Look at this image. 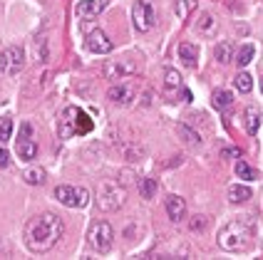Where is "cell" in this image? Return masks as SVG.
Here are the masks:
<instances>
[{"mask_svg":"<svg viewBox=\"0 0 263 260\" xmlns=\"http://www.w3.org/2000/svg\"><path fill=\"white\" fill-rule=\"evenodd\" d=\"M62 231L65 226L55 213H40V216L30 218L28 228H25V246L28 250L43 255L50 248H55V243L62 238Z\"/></svg>","mask_w":263,"mask_h":260,"instance_id":"1","label":"cell"},{"mask_svg":"<svg viewBox=\"0 0 263 260\" xmlns=\"http://www.w3.org/2000/svg\"><path fill=\"white\" fill-rule=\"evenodd\" d=\"M251 238H253V221L249 216H241L219 231V248L229 253H241L251 246Z\"/></svg>","mask_w":263,"mask_h":260,"instance_id":"2","label":"cell"},{"mask_svg":"<svg viewBox=\"0 0 263 260\" xmlns=\"http://www.w3.org/2000/svg\"><path fill=\"white\" fill-rule=\"evenodd\" d=\"M92 119H89L80 107H65L62 114H60V136L62 139H70V136H82L92 131Z\"/></svg>","mask_w":263,"mask_h":260,"instance_id":"3","label":"cell"},{"mask_svg":"<svg viewBox=\"0 0 263 260\" xmlns=\"http://www.w3.org/2000/svg\"><path fill=\"white\" fill-rule=\"evenodd\" d=\"M127 201V191L124 186H119L117 181H102L100 188H97V206L112 213V211H119Z\"/></svg>","mask_w":263,"mask_h":260,"instance_id":"4","label":"cell"},{"mask_svg":"<svg viewBox=\"0 0 263 260\" xmlns=\"http://www.w3.org/2000/svg\"><path fill=\"white\" fill-rule=\"evenodd\" d=\"M87 243L97 253H107L112 243H115V228H112V223L109 221H95L92 226H89V233H87Z\"/></svg>","mask_w":263,"mask_h":260,"instance_id":"5","label":"cell"},{"mask_svg":"<svg viewBox=\"0 0 263 260\" xmlns=\"http://www.w3.org/2000/svg\"><path fill=\"white\" fill-rule=\"evenodd\" d=\"M55 198L67 208H82L89 203V191L87 188H77V186H67V184H60L55 188Z\"/></svg>","mask_w":263,"mask_h":260,"instance_id":"6","label":"cell"},{"mask_svg":"<svg viewBox=\"0 0 263 260\" xmlns=\"http://www.w3.org/2000/svg\"><path fill=\"white\" fill-rule=\"evenodd\" d=\"M132 20H134V28L139 30V32H149V30L154 28L157 13H154L152 0H137L132 5Z\"/></svg>","mask_w":263,"mask_h":260,"instance_id":"7","label":"cell"},{"mask_svg":"<svg viewBox=\"0 0 263 260\" xmlns=\"http://www.w3.org/2000/svg\"><path fill=\"white\" fill-rule=\"evenodd\" d=\"M25 67V50L20 45H8L3 50V70L8 74H17Z\"/></svg>","mask_w":263,"mask_h":260,"instance_id":"8","label":"cell"},{"mask_svg":"<svg viewBox=\"0 0 263 260\" xmlns=\"http://www.w3.org/2000/svg\"><path fill=\"white\" fill-rule=\"evenodd\" d=\"M137 70L134 62H127V59H107L102 65V74L107 79H122Z\"/></svg>","mask_w":263,"mask_h":260,"instance_id":"9","label":"cell"},{"mask_svg":"<svg viewBox=\"0 0 263 260\" xmlns=\"http://www.w3.org/2000/svg\"><path fill=\"white\" fill-rule=\"evenodd\" d=\"M85 45H87L89 52H95V55H107L112 50V40H109V35L104 30H92L87 35V43Z\"/></svg>","mask_w":263,"mask_h":260,"instance_id":"10","label":"cell"},{"mask_svg":"<svg viewBox=\"0 0 263 260\" xmlns=\"http://www.w3.org/2000/svg\"><path fill=\"white\" fill-rule=\"evenodd\" d=\"M107 3H109V0H80V3H77V8H74V13H77V17L95 20V17L107 8Z\"/></svg>","mask_w":263,"mask_h":260,"instance_id":"11","label":"cell"},{"mask_svg":"<svg viewBox=\"0 0 263 260\" xmlns=\"http://www.w3.org/2000/svg\"><path fill=\"white\" fill-rule=\"evenodd\" d=\"M166 216H169V221L172 223H181L184 218H186V203H184V198H179V196H166Z\"/></svg>","mask_w":263,"mask_h":260,"instance_id":"12","label":"cell"},{"mask_svg":"<svg viewBox=\"0 0 263 260\" xmlns=\"http://www.w3.org/2000/svg\"><path fill=\"white\" fill-rule=\"evenodd\" d=\"M179 59H181L189 70H194V67L199 65V47L194 43H181L179 45Z\"/></svg>","mask_w":263,"mask_h":260,"instance_id":"13","label":"cell"},{"mask_svg":"<svg viewBox=\"0 0 263 260\" xmlns=\"http://www.w3.org/2000/svg\"><path fill=\"white\" fill-rule=\"evenodd\" d=\"M243 127H246V131H249L251 136L258 131V127H261V109L258 107H253V104L246 107V112H243Z\"/></svg>","mask_w":263,"mask_h":260,"instance_id":"14","label":"cell"},{"mask_svg":"<svg viewBox=\"0 0 263 260\" xmlns=\"http://www.w3.org/2000/svg\"><path fill=\"white\" fill-rule=\"evenodd\" d=\"M107 97L115 102V104H129L132 97H134V89H132V85H115L109 89Z\"/></svg>","mask_w":263,"mask_h":260,"instance_id":"15","label":"cell"},{"mask_svg":"<svg viewBox=\"0 0 263 260\" xmlns=\"http://www.w3.org/2000/svg\"><path fill=\"white\" fill-rule=\"evenodd\" d=\"M226 196H229L231 203H243V201H249V198H253V191L246 184H231L229 191H226Z\"/></svg>","mask_w":263,"mask_h":260,"instance_id":"16","label":"cell"},{"mask_svg":"<svg viewBox=\"0 0 263 260\" xmlns=\"http://www.w3.org/2000/svg\"><path fill=\"white\" fill-rule=\"evenodd\" d=\"M164 89H166V94H172L174 97L176 92H181V74L176 72V70H166L164 72Z\"/></svg>","mask_w":263,"mask_h":260,"instance_id":"17","label":"cell"},{"mask_svg":"<svg viewBox=\"0 0 263 260\" xmlns=\"http://www.w3.org/2000/svg\"><path fill=\"white\" fill-rule=\"evenodd\" d=\"M176 134H179V139H181L184 144H189V146H199V144H201L199 131H194L189 124H176Z\"/></svg>","mask_w":263,"mask_h":260,"instance_id":"18","label":"cell"},{"mask_svg":"<svg viewBox=\"0 0 263 260\" xmlns=\"http://www.w3.org/2000/svg\"><path fill=\"white\" fill-rule=\"evenodd\" d=\"M17 156L25 161H32L37 156V144L32 139H17Z\"/></svg>","mask_w":263,"mask_h":260,"instance_id":"19","label":"cell"},{"mask_svg":"<svg viewBox=\"0 0 263 260\" xmlns=\"http://www.w3.org/2000/svg\"><path fill=\"white\" fill-rule=\"evenodd\" d=\"M214 57L219 59L221 65H229L231 59H234V43L231 40H223V43L216 45V50H214Z\"/></svg>","mask_w":263,"mask_h":260,"instance_id":"20","label":"cell"},{"mask_svg":"<svg viewBox=\"0 0 263 260\" xmlns=\"http://www.w3.org/2000/svg\"><path fill=\"white\" fill-rule=\"evenodd\" d=\"M211 102H214L216 109H229V107L234 104V94H231L229 89H216V92L211 94Z\"/></svg>","mask_w":263,"mask_h":260,"instance_id":"21","label":"cell"},{"mask_svg":"<svg viewBox=\"0 0 263 260\" xmlns=\"http://www.w3.org/2000/svg\"><path fill=\"white\" fill-rule=\"evenodd\" d=\"M253 55H256V47H253V45H243V47H238L234 62L238 67H246L249 62H253Z\"/></svg>","mask_w":263,"mask_h":260,"instance_id":"22","label":"cell"},{"mask_svg":"<svg viewBox=\"0 0 263 260\" xmlns=\"http://www.w3.org/2000/svg\"><path fill=\"white\" fill-rule=\"evenodd\" d=\"M23 178H25V184H30V186H43L45 184V171L40 169V166H32V169H25Z\"/></svg>","mask_w":263,"mask_h":260,"instance_id":"23","label":"cell"},{"mask_svg":"<svg viewBox=\"0 0 263 260\" xmlns=\"http://www.w3.org/2000/svg\"><path fill=\"white\" fill-rule=\"evenodd\" d=\"M236 176L243 178V181H256V178H258V171H256L251 164H246V161H238V164H236Z\"/></svg>","mask_w":263,"mask_h":260,"instance_id":"24","label":"cell"},{"mask_svg":"<svg viewBox=\"0 0 263 260\" xmlns=\"http://www.w3.org/2000/svg\"><path fill=\"white\" fill-rule=\"evenodd\" d=\"M154 193H157V181L154 178H139V196L144 198V201H149V198H154Z\"/></svg>","mask_w":263,"mask_h":260,"instance_id":"25","label":"cell"},{"mask_svg":"<svg viewBox=\"0 0 263 260\" xmlns=\"http://www.w3.org/2000/svg\"><path fill=\"white\" fill-rule=\"evenodd\" d=\"M234 85L238 92H243V94H249L251 89H253V77H251L249 72H238L234 77Z\"/></svg>","mask_w":263,"mask_h":260,"instance_id":"26","label":"cell"},{"mask_svg":"<svg viewBox=\"0 0 263 260\" xmlns=\"http://www.w3.org/2000/svg\"><path fill=\"white\" fill-rule=\"evenodd\" d=\"M13 116L10 114H3L0 116V142H8L13 136Z\"/></svg>","mask_w":263,"mask_h":260,"instance_id":"27","label":"cell"},{"mask_svg":"<svg viewBox=\"0 0 263 260\" xmlns=\"http://www.w3.org/2000/svg\"><path fill=\"white\" fill-rule=\"evenodd\" d=\"M214 28H216V23H214L211 15H201V20L196 23V30H199V32H209V35H211Z\"/></svg>","mask_w":263,"mask_h":260,"instance_id":"28","label":"cell"},{"mask_svg":"<svg viewBox=\"0 0 263 260\" xmlns=\"http://www.w3.org/2000/svg\"><path fill=\"white\" fill-rule=\"evenodd\" d=\"M189 226H191V231H204L206 226H209V218L206 216H194L189 221Z\"/></svg>","mask_w":263,"mask_h":260,"instance_id":"29","label":"cell"},{"mask_svg":"<svg viewBox=\"0 0 263 260\" xmlns=\"http://www.w3.org/2000/svg\"><path fill=\"white\" fill-rule=\"evenodd\" d=\"M231 156H241V149L229 146V149H223V151H221V159H231Z\"/></svg>","mask_w":263,"mask_h":260,"instance_id":"30","label":"cell"},{"mask_svg":"<svg viewBox=\"0 0 263 260\" xmlns=\"http://www.w3.org/2000/svg\"><path fill=\"white\" fill-rule=\"evenodd\" d=\"M47 59V50H45V40H37V62Z\"/></svg>","mask_w":263,"mask_h":260,"instance_id":"31","label":"cell"},{"mask_svg":"<svg viewBox=\"0 0 263 260\" xmlns=\"http://www.w3.org/2000/svg\"><path fill=\"white\" fill-rule=\"evenodd\" d=\"M30 136H32V127L25 122V124L20 127V139H30Z\"/></svg>","mask_w":263,"mask_h":260,"instance_id":"32","label":"cell"},{"mask_svg":"<svg viewBox=\"0 0 263 260\" xmlns=\"http://www.w3.org/2000/svg\"><path fill=\"white\" fill-rule=\"evenodd\" d=\"M10 164V156H8V151L0 146V166H8Z\"/></svg>","mask_w":263,"mask_h":260,"instance_id":"33","label":"cell"},{"mask_svg":"<svg viewBox=\"0 0 263 260\" xmlns=\"http://www.w3.org/2000/svg\"><path fill=\"white\" fill-rule=\"evenodd\" d=\"M179 97H181V99H186V102H189V99H191V92H189V89H184V87H181V92H179Z\"/></svg>","mask_w":263,"mask_h":260,"instance_id":"34","label":"cell"},{"mask_svg":"<svg viewBox=\"0 0 263 260\" xmlns=\"http://www.w3.org/2000/svg\"><path fill=\"white\" fill-rule=\"evenodd\" d=\"M261 89H263V82H261Z\"/></svg>","mask_w":263,"mask_h":260,"instance_id":"35","label":"cell"}]
</instances>
